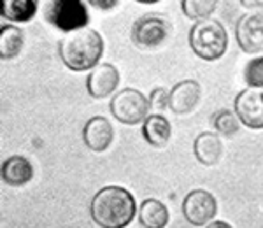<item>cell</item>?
<instances>
[{"label":"cell","mask_w":263,"mask_h":228,"mask_svg":"<svg viewBox=\"0 0 263 228\" xmlns=\"http://www.w3.org/2000/svg\"><path fill=\"white\" fill-rule=\"evenodd\" d=\"M90 214L100 228H125L134 221L137 204L126 188L105 186L91 198Z\"/></svg>","instance_id":"1"},{"label":"cell","mask_w":263,"mask_h":228,"mask_svg":"<svg viewBox=\"0 0 263 228\" xmlns=\"http://www.w3.org/2000/svg\"><path fill=\"white\" fill-rule=\"evenodd\" d=\"M58 54L67 69L74 72L93 70L97 65H100L99 62L104 54V39L91 28L67 33L58 42Z\"/></svg>","instance_id":"2"},{"label":"cell","mask_w":263,"mask_h":228,"mask_svg":"<svg viewBox=\"0 0 263 228\" xmlns=\"http://www.w3.org/2000/svg\"><path fill=\"white\" fill-rule=\"evenodd\" d=\"M190 48L198 58L216 62L228 48V33L218 20H203L190 28Z\"/></svg>","instance_id":"3"},{"label":"cell","mask_w":263,"mask_h":228,"mask_svg":"<svg viewBox=\"0 0 263 228\" xmlns=\"http://www.w3.org/2000/svg\"><path fill=\"white\" fill-rule=\"evenodd\" d=\"M44 16L58 30L72 33L83 30L90 23L86 4L81 0H53L44 7Z\"/></svg>","instance_id":"4"},{"label":"cell","mask_w":263,"mask_h":228,"mask_svg":"<svg viewBox=\"0 0 263 228\" xmlns=\"http://www.w3.org/2000/svg\"><path fill=\"white\" fill-rule=\"evenodd\" d=\"M112 118H116L123 125H139L144 123L149 116V100L144 97L142 91L135 88L120 90L111 99L109 104Z\"/></svg>","instance_id":"5"},{"label":"cell","mask_w":263,"mask_h":228,"mask_svg":"<svg viewBox=\"0 0 263 228\" xmlns=\"http://www.w3.org/2000/svg\"><path fill=\"white\" fill-rule=\"evenodd\" d=\"M171 23L162 14H144L132 25V41L141 49H156L168 39Z\"/></svg>","instance_id":"6"},{"label":"cell","mask_w":263,"mask_h":228,"mask_svg":"<svg viewBox=\"0 0 263 228\" xmlns=\"http://www.w3.org/2000/svg\"><path fill=\"white\" fill-rule=\"evenodd\" d=\"M218 214L216 197L207 189H193L182 200V216L193 226H205Z\"/></svg>","instance_id":"7"},{"label":"cell","mask_w":263,"mask_h":228,"mask_svg":"<svg viewBox=\"0 0 263 228\" xmlns=\"http://www.w3.org/2000/svg\"><path fill=\"white\" fill-rule=\"evenodd\" d=\"M235 39L244 53L263 51V11L240 16L235 25Z\"/></svg>","instance_id":"8"},{"label":"cell","mask_w":263,"mask_h":228,"mask_svg":"<svg viewBox=\"0 0 263 228\" xmlns=\"http://www.w3.org/2000/svg\"><path fill=\"white\" fill-rule=\"evenodd\" d=\"M233 107L242 125L253 130L263 128V91L242 90L235 97Z\"/></svg>","instance_id":"9"},{"label":"cell","mask_w":263,"mask_h":228,"mask_svg":"<svg viewBox=\"0 0 263 228\" xmlns=\"http://www.w3.org/2000/svg\"><path fill=\"white\" fill-rule=\"evenodd\" d=\"M200 97V84L193 79H184V81L174 84V88L168 91V109L177 116H186L197 109Z\"/></svg>","instance_id":"10"},{"label":"cell","mask_w":263,"mask_h":228,"mask_svg":"<svg viewBox=\"0 0 263 228\" xmlns=\"http://www.w3.org/2000/svg\"><path fill=\"white\" fill-rule=\"evenodd\" d=\"M120 86V72L112 63H100L88 74L86 90L90 97L100 100L112 95Z\"/></svg>","instance_id":"11"},{"label":"cell","mask_w":263,"mask_h":228,"mask_svg":"<svg viewBox=\"0 0 263 228\" xmlns=\"http://www.w3.org/2000/svg\"><path fill=\"white\" fill-rule=\"evenodd\" d=\"M114 128L111 121L104 116H93L86 121L83 128V141L88 149L102 153L112 144Z\"/></svg>","instance_id":"12"},{"label":"cell","mask_w":263,"mask_h":228,"mask_svg":"<svg viewBox=\"0 0 263 228\" xmlns=\"http://www.w3.org/2000/svg\"><path fill=\"white\" fill-rule=\"evenodd\" d=\"M33 177V165L30 160L21 155H12L2 163V181L11 188H21L30 183Z\"/></svg>","instance_id":"13"},{"label":"cell","mask_w":263,"mask_h":228,"mask_svg":"<svg viewBox=\"0 0 263 228\" xmlns=\"http://www.w3.org/2000/svg\"><path fill=\"white\" fill-rule=\"evenodd\" d=\"M193 153L198 163L205 167H213L221 160L223 156V142L218 134L202 132L197 135L193 142Z\"/></svg>","instance_id":"14"},{"label":"cell","mask_w":263,"mask_h":228,"mask_svg":"<svg viewBox=\"0 0 263 228\" xmlns=\"http://www.w3.org/2000/svg\"><path fill=\"white\" fill-rule=\"evenodd\" d=\"M142 135L149 146L165 147L172 135L171 121L162 114H149L142 123Z\"/></svg>","instance_id":"15"},{"label":"cell","mask_w":263,"mask_h":228,"mask_svg":"<svg viewBox=\"0 0 263 228\" xmlns=\"http://www.w3.org/2000/svg\"><path fill=\"white\" fill-rule=\"evenodd\" d=\"M171 221L168 209L158 198H146L139 207V223L144 228H165Z\"/></svg>","instance_id":"16"},{"label":"cell","mask_w":263,"mask_h":228,"mask_svg":"<svg viewBox=\"0 0 263 228\" xmlns=\"http://www.w3.org/2000/svg\"><path fill=\"white\" fill-rule=\"evenodd\" d=\"M25 46V33L16 25H2L0 28V56L11 60L21 53Z\"/></svg>","instance_id":"17"},{"label":"cell","mask_w":263,"mask_h":228,"mask_svg":"<svg viewBox=\"0 0 263 228\" xmlns=\"http://www.w3.org/2000/svg\"><path fill=\"white\" fill-rule=\"evenodd\" d=\"M39 4L35 0H4L0 12L12 23H28L37 12Z\"/></svg>","instance_id":"18"},{"label":"cell","mask_w":263,"mask_h":228,"mask_svg":"<svg viewBox=\"0 0 263 228\" xmlns=\"http://www.w3.org/2000/svg\"><path fill=\"white\" fill-rule=\"evenodd\" d=\"M213 126L218 135L223 137H233L239 134L240 121L235 116V112L228 111V109H219L213 114Z\"/></svg>","instance_id":"19"},{"label":"cell","mask_w":263,"mask_h":228,"mask_svg":"<svg viewBox=\"0 0 263 228\" xmlns=\"http://www.w3.org/2000/svg\"><path fill=\"white\" fill-rule=\"evenodd\" d=\"M218 7L216 0H182L181 9L184 12V16H188L190 20L203 21L209 20V16L213 14Z\"/></svg>","instance_id":"20"},{"label":"cell","mask_w":263,"mask_h":228,"mask_svg":"<svg viewBox=\"0 0 263 228\" xmlns=\"http://www.w3.org/2000/svg\"><path fill=\"white\" fill-rule=\"evenodd\" d=\"M244 81L249 88H263V56L253 58L244 69Z\"/></svg>","instance_id":"21"},{"label":"cell","mask_w":263,"mask_h":228,"mask_svg":"<svg viewBox=\"0 0 263 228\" xmlns=\"http://www.w3.org/2000/svg\"><path fill=\"white\" fill-rule=\"evenodd\" d=\"M147 100H149V107L158 112L168 109V93L165 91V88H155Z\"/></svg>","instance_id":"22"},{"label":"cell","mask_w":263,"mask_h":228,"mask_svg":"<svg viewBox=\"0 0 263 228\" xmlns=\"http://www.w3.org/2000/svg\"><path fill=\"white\" fill-rule=\"evenodd\" d=\"M90 4L93 7H99V9H112L118 6L116 0H109V2H100V0H90Z\"/></svg>","instance_id":"23"},{"label":"cell","mask_w":263,"mask_h":228,"mask_svg":"<svg viewBox=\"0 0 263 228\" xmlns=\"http://www.w3.org/2000/svg\"><path fill=\"white\" fill-rule=\"evenodd\" d=\"M244 7H248V9H263V0H256V2H253V0H242Z\"/></svg>","instance_id":"24"},{"label":"cell","mask_w":263,"mask_h":228,"mask_svg":"<svg viewBox=\"0 0 263 228\" xmlns=\"http://www.w3.org/2000/svg\"><path fill=\"white\" fill-rule=\"evenodd\" d=\"M205 228H233V226L228 225L227 221H211Z\"/></svg>","instance_id":"25"}]
</instances>
